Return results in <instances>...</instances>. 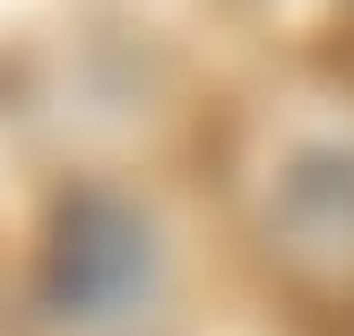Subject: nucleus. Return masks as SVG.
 Here are the masks:
<instances>
[{"mask_svg":"<svg viewBox=\"0 0 354 336\" xmlns=\"http://www.w3.org/2000/svg\"><path fill=\"white\" fill-rule=\"evenodd\" d=\"M268 259L311 310H354V164L320 155L286 181L268 216Z\"/></svg>","mask_w":354,"mask_h":336,"instance_id":"nucleus-2","label":"nucleus"},{"mask_svg":"<svg viewBox=\"0 0 354 336\" xmlns=\"http://www.w3.org/2000/svg\"><path fill=\"white\" fill-rule=\"evenodd\" d=\"M147 276H156L147 224H138L130 207H113V199H78L61 216V233H52L44 302H52V319L95 328V319H121V310L147 293Z\"/></svg>","mask_w":354,"mask_h":336,"instance_id":"nucleus-1","label":"nucleus"}]
</instances>
